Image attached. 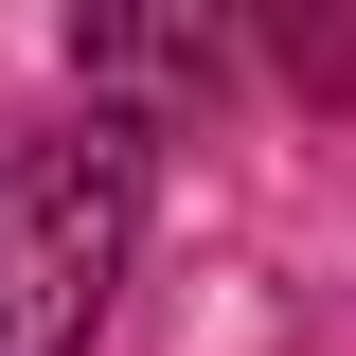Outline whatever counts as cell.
Instances as JSON below:
<instances>
[{"label":"cell","mask_w":356,"mask_h":356,"mask_svg":"<svg viewBox=\"0 0 356 356\" xmlns=\"http://www.w3.org/2000/svg\"><path fill=\"white\" fill-rule=\"evenodd\" d=\"M125 214H143L125 125L36 143V161L0 178V356H89V321L125 285Z\"/></svg>","instance_id":"obj_1"}]
</instances>
